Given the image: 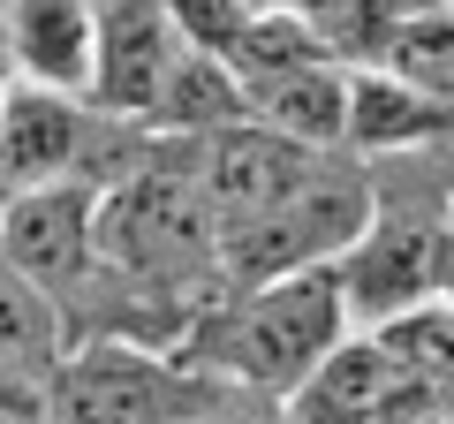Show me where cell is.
I'll use <instances>...</instances> for the list:
<instances>
[{"label": "cell", "mask_w": 454, "mask_h": 424, "mask_svg": "<svg viewBox=\"0 0 454 424\" xmlns=\"http://www.w3.org/2000/svg\"><path fill=\"white\" fill-rule=\"evenodd\" d=\"M340 334H348V318H340V303H333V280L295 273V280L212 295L190 318V334L175 342V357L190 364L197 379H212V387L280 409Z\"/></svg>", "instance_id": "1"}, {"label": "cell", "mask_w": 454, "mask_h": 424, "mask_svg": "<svg viewBox=\"0 0 454 424\" xmlns=\"http://www.w3.org/2000/svg\"><path fill=\"white\" fill-rule=\"evenodd\" d=\"M197 152V145H190ZM91 243H98V280H129L137 295L197 310L220 295V243L212 212L197 190V160H145L91 205Z\"/></svg>", "instance_id": "2"}, {"label": "cell", "mask_w": 454, "mask_h": 424, "mask_svg": "<svg viewBox=\"0 0 454 424\" xmlns=\"http://www.w3.org/2000/svg\"><path fill=\"white\" fill-rule=\"evenodd\" d=\"M243 394L197 379L175 349H145L121 334L68 342L46 372V424H197Z\"/></svg>", "instance_id": "3"}, {"label": "cell", "mask_w": 454, "mask_h": 424, "mask_svg": "<svg viewBox=\"0 0 454 424\" xmlns=\"http://www.w3.org/2000/svg\"><path fill=\"white\" fill-rule=\"evenodd\" d=\"M379 197L364 190L356 167H310L280 205H265L258 220H243L235 235H220V295L235 288H265V280H295V273H325L340 250L356 243V228L372 220Z\"/></svg>", "instance_id": "4"}, {"label": "cell", "mask_w": 454, "mask_h": 424, "mask_svg": "<svg viewBox=\"0 0 454 424\" xmlns=\"http://www.w3.org/2000/svg\"><path fill=\"white\" fill-rule=\"evenodd\" d=\"M325 280H333V303L348 318V334H372L417 303H439L447 295V212H432V205L379 212L372 205L356 243L325 265Z\"/></svg>", "instance_id": "5"}, {"label": "cell", "mask_w": 454, "mask_h": 424, "mask_svg": "<svg viewBox=\"0 0 454 424\" xmlns=\"http://www.w3.org/2000/svg\"><path fill=\"white\" fill-rule=\"evenodd\" d=\"M91 182H46L31 197L0 205V258L16 265L38 295L61 303V318L76 310V295L98 280V243H91Z\"/></svg>", "instance_id": "6"}, {"label": "cell", "mask_w": 454, "mask_h": 424, "mask_svg": "<svg viewBox=\"0 0 454 424\" xmlns=\"http://www.w3.org/2000/svg\"><path fill=\"white\" fill-rule=\"evenodd\" d=\"M310 167H318V152L288 145L258 122H227V130L197 137V190H205V212H212V243L235 235L243 220H258L265 205H280Z\"/></svg>", "instance_id": "7"}, {"label": "cell", "mask_w": 454, "mask_h": 424, "mask_svg": "<svg viewBox=\"0 0 454 424\" xmlns=\"http://www.w3.org/2000/svg\"><path fill=\"white\" fill-rule=\"evenodd\" d=\"M76 152H83V98L23 83L8 68V83H0V205L46 190V182H76Z\"/></svg>", "instance_id": "8"}, {"label": "cell", "mask_w": 454, "mask_h": 424, "mask_svg": "<svg viewBox=\"0 0 454 424\" xmlns=\"http://www.w3.org/2000/svg\"><path fill=\"white\" fill-rule=\"evenodd\" d=\"M175 53L182 46L160 8H106V16H91V83H83V98L106 106V114H152Z\"/></svg>", "instance_id": "9"}, {"label": "cell", "mask_w": 454, "mask_h": 424, "mask_svg": "<svg viewBox=\"0 0 454 424\" xmlns=\"http://www.w3.org/2000/svg\"><path fill=\"white\" fill-rule=\"evenodd\" d=\"M243 91V122L288 137L303 152H340V106H348V68L318 61H295V68H273V76H250L235 83Z\"/></svg>", "instance_id": "10"}, {"label": "cell", "mask_w": 454, "mask_h": 424, "mask_svg": "<svg viewBox=\"0 0 454 424\" xmlns=\"http://www.w3.org/2000/svg\"><path fill=\"white\" fill-rule=\"evenodd\" d=\"M394 364L372 349V334H340L333 349H325L318 364H310V379L280 402V424H372L379 409L394 402Z\"/></svg>", "instance_id": "11"}, {"label": "cell", "mask_w": 454, "mask_h": 424, "mask_svg": "<svg viewBox=\"0 0 454 424\" xmlns=\"http://www.w3.org/2000/svg\"><path fill=\"white\" fill-rule=\"evenodd\" d=\"M91 0H8V53L23 83H46L61 98H83L91 83Z\"/></svg>", "instance_id": "12"}, {"label": "cell", "mask_w": 454, "mask_h": 424, "mask_svg": "<svg viewBox=\"0 0 454 424\" xmlns=\"http://www.w3.org/2000/svg\"><path fill=\"white\" fill-rule=\"evenodd\" d=\"M447 145V106L387 83L379 68H348V106H340V152L394 160V152H432Z\"/></svg>", "instance_id": "13"}, {"label": "cell", "mask_w": 454, "mask_h": 424, "mask_svg": "<svg viewBox=\"0 0 454 424\" xmlns=\"http://www.w3.org/2000/svg\"><path fill=\"white\" fill-rule=\"evenodd\" d=\"M372 68L387 83H402V91L432 98V106H447L454 91V38H447V0H409L402 16L379 23L372 38Z\"/></svg>", "instance_id": "14"}, {"label": "cell", "mask_w": 454, "mask_h": 424, "mask_svg": "<svg viewBox=\"0 0 454 424\" xmlns=\"http://www.w3.org/2000/svg\"><path fill=\"white\" fill-rule=\"evenodd\" d=\"M76 342L53 295H38L16 265L0 258V379H23V387H46V372L61 364V349Z\"/></svg>", "instance_id": "15"}, {"label": "cell", "mask_w": 454, "mask_h": 424, "mask_svg": "<svg viewBox=\"0 0 454 424\" xmlns=\"http://www.w3.org/2000/svg\"><path fill=\"white\" fill-rule=\"evenodd\" d=\"M447 334H454V310L439 295V303H417L387 326H372V349L394 364L402 387H447Z\"/></svg>", "instance_id": "16"}, {"label": "cell", "mask_w": 454, "mask_h": 424, "mask_svg": "<svg viewBox=\"0 0 454 424\" xmlns=\"http://www.w3.org/2000/svg\"><path fill=\"white\" fill-rule=\"evenodd\" d=\"M372 424H447V387H394Z\"/></svg>", "instance_id": "17"}, {"label": "cell", "mask_w": 454, "mask_h": 424, "mask_svg": "<svg viewBox=\"0 0 454 424\" xmlns=\"http://www.w3.org/2000/svg\"><path fill=\"white\" fill-rule=\"evenodd\" d=\"M0 424H46V387L0 379Z\"/></svg>", "instance_id": "18"}, {"label": "cell", "mask_w": 454, "mask_h": 424, "mask_svg": "<svg viewBox=\"0 0 454 424\" xmlns=\"http://www.w3.org/2000/svg\"><path fill=\"white\" fill-rule=\"evenodd\" d=\"M197 424H280V409H258V402H227V409H212V417H197Z\"/></svg>", "instance_id": "19"}]
</instances>
